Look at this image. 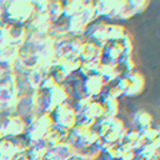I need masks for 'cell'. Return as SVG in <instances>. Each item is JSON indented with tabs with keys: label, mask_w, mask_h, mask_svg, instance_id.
Wrapping results in <instances>:
<instances>
[{
	"label": "cell",
	"mask_w": 160,
	"mask_h": 160,
	"mask_svg": "<svg viewBox=\"0 0 160 160\" xmlns=\"http://www.w3.org/2000/svg\"><path fill=\"white\" fill-rule=\"evenodd\" d=\"M126 128L127 127L124 126V122L119 118L100 120L93 127V129L96 131L98 136L100 139V144H106V146L107 144L118 143Z\"/></svg>",
	"instance_id": "cell-6"
},
{
	"label": "cell",
	"mask_w": 160,
	"mask_h": 160,
	"mask_svg": "<svg viewBox=\"0 0 160 160\" xmlns=\"http://www.w3.org/2000/svg\"><path fill=\"white\" fill-rule=\"evenodd\" d=\"M13 160H28V159H27V156L24 153H18L16 156L13 158Z\"/></svg>",
	"instance_id": "cell-30"
},
{
	"label": "cell",
	"mask_w": 160,
	"mask_h": 160,
	"mask_svg": "<svg viewBox=\"0 0 160 160\" xmlns=\"http://www.w3.org/2000/svg\"><path fill=\"white\" fill-rule=\"evenodd\" d=\"M18 67V47L7 44L0 48V73L15 72Z\"/></svg>",
	"instance_id": "cell-14"
},
{
	"label": "cell",
	"mask_w": 160,
	"mask_h": 160,
	"mask_svg": "<svg viewBox=\"0 0 160 160\" xmlns=\"http://www.w3.org/2000/svg\"><path fill=\"white\" fill-rule=\"evenodd\" d=\"M76 55L82 63L100 60V46L87 38H80L76 46Z\"/></svg>",
	"instance_id": "cell-12"
},
{
	"label": "cell",
	"mask_w": 160,
	"mask_h": 160,
	"mask_svg": "<svg viewBox=\"0 0 160 160\" xmlns=\"http://www.w3.org/2000/svg\"><path fill=\"white\" fill-rule=\"evenodd\" d=\"M6 138V135H4V131H3V115L0 113V140Z\"/></svg>",
	"instance_id": "cell-29"
},
{
	"label": "cell",
	"mask_w": 160,
	"mask_h": 160,
	"mask_svg": "<svg viewBox=\"0 0 160 160\" xmlns=\"http://www.w3.org/2000/svg\"><path fill=\"white\" fill-rule=\"evenodd\" d=\"M35 15L33 2L26 0H13V2H2L0 0V19L2 24L6 23L27 26Z\"/></svg>",
	"instance_id": "cell-1"
},
{
	"label": "cell",
	"mask_w": 160,
	"mask_h": 160,
	"mask_svg": "<svg viewBox=\"0 0 160 160\" xmlns=\"http://www.w3.org/2000/svg\"><path fill=\"white\" fill-rule=\"evenodd\" d=\"M69 144L73 147L75 152L78 155L95 146H99L100 139L93 128L83 126V124H78L69 132Z\"/></svg>",
	"instance_id": "cell-5"
},
{
	"label": "cell",
	"mask_w": 160,
	"mask_h": 160,
	"mask_svg": "<svg viewBox=\"0 0 160 160\" xmlns=\"http://www.w3.org/2000/svg\"><path fill=\"white\" fill-rule=\"evenodd\" d=\"M27 122L20 115H3V131L6 138H20L26 135Z\"/></svg>",
	"instance_id": "cell-11"
},
{
	"label": "cell",
	"mask_w": 160,
	"mask_h": 160,
	"mask_svg": "<svg viewBox=\"0 0 160 160\" xmlns=\"http://www.w3.org/2000/svg\"><path fill=\"white\" fill-rule=\"evenodd\" d=\"M73 147L68 143L66 144H60V146H55V147H49L47 149L46 153V159L44 160H69L72 156H75Z\"/></svg>",
	"instance_id": "cell-18"
},
{
	"label": "cell",
	"mask_w": 160,
	"mask_h": 160,
	"mask_svg": "<svg viewBox=\"0 0 160 160\" xmlns=\"http://www.w3.org/2000/svg\"><path fill=\"white\" fill-rule=\"evenodd\" d=\"M69 132L68 129H64L62 127L52 124L49 129L47 131L46 136H44V144L49 148V147H55V146H60V144H66L69 142Z\"/></svg>",
	"instance_id": "cell-16"
},
{
	"label": "cell",
	"mask_w": 160,
	"mask_h": 160,
	"mask_svg": "<svg viewBox=\"0 0 160 160\" xmlns=\"http://www.w3.org/2000/svg\"><path fill=\"white\" fill-rule=\"evenodd\" d=\"M8 44V40H7V35L6 31H4V27L0 26V48H3L4 46Z\"/></svg>",
	"instance_id": "cell-28"
},
{
	"label": "cell",
	"mask_w": 160,
	"mask_h": 160,
	"mask_svg": "<svg viewBox=\"0 0 160 160\" xmlns=\"http://www.w3.org/2000/svg\"><path fill=\"white\" fill-rule=\"evenodd\" d=\"M148 4L149 3L144 2V0H128V2H126V8H124L120 20H128L139 13H142L144 9H147Z\"/></svg>",
	"instance_id": "cell-20"
},
{
	"label": "cell",
	"mask_w": 160,
	"mask_h": 160,
	"mask_svg": "<svg viewBox=\"0 0 160 160\" xmlns=\"http://www.w3.org/2000/svg\"><path fill=\"white\" fill-rule=\"evenodd\" d=\"M158 111H159V113H160V104H159V107H158Z\"/></svg>",
	"instance_id": "cell-32"
},
{
	"label": "cell",
	"mask_w": 160,
	"mask_h": 160,
	"mask_svg": "<svg viewBox=\"0 0 160 160\" xmlns=\"http://www.w3.org/2000/svg\"><path fill=\"white\" fill-rule=\"evenodd\" d=\"M100 99H102V98H100ZM102 102H103V111H104L103 120L118 118L119 109H120V103H119V100L102 99Z\"/></svg>",
	"instance_id": "cell-23"
},
{
	"label": "cell",
	"mask_w": 160,
	"mask_h": 160,
	"mask_svg": "<svg viewBox=\"0 0 160 160\" xmlns=\"http://www.w3.org/2000/svg\"><path fill=\"white\" fill-rule=\"evenodd\" d=\"M115 83L122 93V98H135L142 93L144 91V87H146V79L136 69L132 73H129L128 76L116 79Z\"/></svg>",
	"instance_id": "cell-8"
},
{
	"label": "cell",
	"mask_w": 160,
	"mask_h": 160,
	"mask_svg": "<svg viewBox=\"0 0 160 160\" xmlns=\"http://www.w3.org/2000/svg\"><path fill=\"white\" fill-rule=\"evenodd\" d=\"M124 8H126V0H102L95 4L98 18L108 20H120Z\"/></svg>",
	"instance_id": "cell-10"
},
{
	"label": "cell",
	"mask_w": 160,
	"mask_h": 160,
	"mask_svg": "<svg viewBox=\"0 0 160 160\" xmlns=\"http://www.w3.org/2000/svg\"><path fill=\"white\" fill-rule=\"evenodd\" d=\"M133 53V40L131 35L127 33L122 39L107 42L100 46V63L103 64H116L124 59L132 58Z\"/></svg>",
	"instance_id": "cell-3"
},
{
	"label": "cell",
	"mask_w": 160,
	"mask_h": 160,
	"mask_svg": "<svg viewBox=\"0 0 160 160\" xmlns=\"http://www.w3.org/2000/svg\"><path fill=\"white\" fill-rule=\"evenodd\" d=\"M113 71L116 73V78H124V76H128L129 73H132L135 71V63H133V59L132 58H128V59H124L122 62H119L116 64H113Z\"/></svg>",
	"instance_id": "cell-22"
},
{
	"label": "cell",
	"mask_w": 160,
	"mask_h": 160,
	"mask_svg": "<svg viewBox=\"0 0 160 160\" xmlns=\"http://www.w3.org/2000/svg\"><path fill=\"white\" fill-rule=\"evenodd\" d=\"M48 147L44 144V142L39 143H29V147L26 151V156L28 160H44L46 159Z\"/></svg>",
	"instance_id": "cell-21"
},
{
	"label": "cell",
	"mask_w": 160,
	"mask_h": 160,
	"mask_svg": "<svg viewBox=\"0 0 160 160\" xmlns=\"http://www.w3.org/2000/svg\"><path fill=\"white\" fill-rule=\"evenodd\" d=\"M139 151H146V149H152V151H160V126L153 124L151 128L140 133L139 139Z\"/></svg>",
	"instance_id": "cell-13"
},
{
	"label": "cell",
	"mask_w": 160,
	"mask_h": 160,
	"mask_svg": "<svg viewBox=\"0 0 160 160\" xmlns=\"http://www.w3.org/2000/svg\"><path fill=\"white\" fill-rule=\"evenodd\" d=\"M3 27H4V31H6V35H7L8 44H11L13 47L19 48L28 38V32H27L26 26L6 23Z\"/></svg>",
	"instance_id": "cell-15"
},
{
	"label": "cell",
	"mask_w": 160,
	"mask_h": 160,
	"mask_svg": "<svg viewBox=\"0 0 160 160\" xmlns=\"http://www.w3.org/2000/svg\"><path fill=\"white\" fill-rule=\"evenodd\" d=\"M19 84L18 75L15 72L0 73V113H16L19 106Z\"/></svg>",
	"instance_id": "cell-2"
},
{
	"label": "cell",
	"mask_w": 160,
	"mask_h": 160,
	"mask_svg": "<svg viewBox=\"0 0 160 160\" xmlns=\"http://www.w3.org/2000/svg\"><path fill=\"white\" fill-rule=\"evenodd\" d=\"M153 124V116L146 109H138L136 112H133L131 119V128H133L139 133L147 131Z\"/></svg>",
	"instance_id": "cell-17"
},
{
	"label": "cell",
	"mask_w": 160,
	"mask_h": 160,
	"mask_svg": "<svg viewBox=\"0 0 160 160\" xmlns=\"http://www.w3.org/2000/svg\"><path fill=\"white\" fill-rule=\"evenodd\" d=\"M138 160H160V151H152V149L139 151Z\"/></svg>",
	"instance_id": "cell-26"
},
{
	"label": "cell",
	"mask_w": 160,
	"mask_h": 160,
	"mask_svg": "<svg viewBox=\"0 0 160 160\" xmlns=\"http://www.w3.org/2000/svg\"><path fill=\"white\" fill-rule=\"evenodd\" d=\"M139 139H140V133L138 131H135L133 128L128 127V128L124 129L122 138H120V140L118 143L122 146V148L124 151H126V149H138Z\"/></svg>",
	"instance_id": "cell-19"
},
{
	"label": "cell",
	"mask_w": 160,
	"mask_h": 160,
	"mask_svg": "<svg viewBox=\"0 0 160 160\" xmlns=\"http://www.w3.org/2000/svg\"><path fill=\"white\" fill-rule=\"evenodd\" d=\"M128 32L126 28L120 24L116 23H106V22H95L88 27L84 38L92 40L99 46L107 43V42H113V40L122 39L124 35Z\"/></svg>",
	"instance_id": "cell-4"
},
{
	"label": "cell",
	"mask_w": 160,
	"mask_h": 160,
	"mask_svg": "<svg viewBox=\"0 0 160 160\" xmlns=\"http://www.w3.org/2000/svg\"><path fill=\"white\" fill-rule=\"evenodd\" d=\"M53 124L52 115L49 113H36L27 122L26 138L29 143L43 142L47 131Z\"/></svg>",
	"instance_id": "cell-7"
},
{
	"label": "cell",
	"mask_w": 160,
	"mask_h": 160,
	"mask_svg": "<svg viewBox=\"0 0 160 160\" xmlns=\"http://www.w3.org/2000/svg\"><path fill=\"white\" fill-rule=\"evenodd\" d=\"M16 155H18V149H16V146H15L13 139L4 138L0 140V156L13 160Z\"/></svg>",
	"instance_id": "cell-24"
},
{
	"label": "cell",
	"mask_w": 160,
	"mask_h": 160,
	"mask_svg": "<svg viewBox=\"0 0 160 160\" xmlns=\"http://www.w3.org/2000/svg\"><path fill=\"white\" fill-rule=\"evenodd\" d=\"M69 160H82V159H80L79 156H76V155H75V156H72V158L69 159Z\"/></svg>",
	"instance_id": "cell-31"
},
{
	"label": "cell",
	"mask_w": 160,
	"mask_h": 160,
	"mask_svg": "<svg viewBox=\"0 0 160 160\" xmlns=\"http://www.w3.org/2000/svg\"><path fill=\"white\" fill-rule=\"evenodd\" d=\"M100 68H102V63L100 60L96 62H88V63H82L79 69V73L82 78H88V76H99Z\"/></svg>",
	"instance_id": "cell-25"
},
{
	"label": "cell",
	"mask_w": 160,
	"mask_h": 160,
	"mask_svg": "<svg viewBox=\"0 0 160 160\" xmlns=\"http://www.w3.org/2000/svg\"><path fill=\"white\" fill-rule=\"evenodd\" d=\"M138 159H139V149H126L119 160H138Z\"/></svg>",
	"instance_id": "cell-27"
},
{
	"label": "cell",
	"mask_w": 160,
	"mask_h": 160,
	"mask_svg": "<svg viewBox=\"0 0 160 160\" xmlns=\"http://www.w3.org/2000/svg\"><path fill=\"white\" fill-rule=\"evenodd\" d=\"M51 115H52L53 123L56 126L62 127L64 129H68V131H72L79 124V113L69 102L58 107Z\"/></svg>",
	"instance_id": "cell-9"
}]
</instances>
